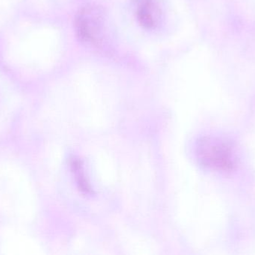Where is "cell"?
I'll list each match as a JSON object with an SVG mask.
<instances>
[{
  "label": "cell",
  "instance_id": "1",
  "mask_svg": "<svg viewBox=\"0 0 255 255\" xmlns=\"http://www.w3.org/2000/svg\"><path fill=\"white\" fill-rule=\"evenodd\" d=\"M196 156L205 167L220 172H231L237 166L233 145L226 139L204 137L198 142Z\"/></svg>",
  "mask_w": 255,
  "mask_h": 255
},
{
  "label": "cell",
  "instance_id": "2",
  "mask_svg": "<svg viewBox=\"0 0 255 255\" xmlns=\"http://www.w3.org/2000/svg\"><path fill=\"white\" fill-rule=\"evenodd\" d=\"M72 171L75 174L76 181L79 189L85 193H91V186L88 183V180L85 178V173H84L83 167H82V163L78 159H73L72 160L71 163Z\"/></svg>",
  "mask_w": 255,
  "mask_h": 255
}]
</instances>
